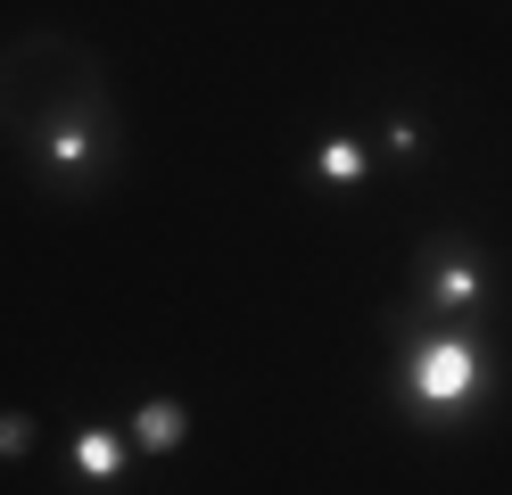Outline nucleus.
I'll use <instances>...</instances> for the list:
<instances>
[{
  "mask_svg": "<svg viewBox=\"0 0 512 495\" xmlns=\"http://www.w3.org/2000/svg\"><path fill=\"white\" fill-rule=\"evenodd\" d=\"M108 108V66L75 33H17L0 50V141H34V132Z\"/></svg>",
  "mask_w": 512,
  "mask_h": 495,
  "instance_id": "1",
  "label": "nucleus"
},
{
  "mask_svg": "<svg viewBox=\"0 0 512 495\" xmlns=\"http://www.w3.org/2000/svg\"><path fill=\"white\" fill-rule=\"evenodd\" d=\"M397 413L422 429H463L479 405L496 396V355L479 339V322H422L397 355Z\"/></svg>",
  "mask_w": 512,
  "mask_h": 495,
  "instance_id": "2",
  "label": "nucleus"
},
{
  "mask_svg": "<svg viewBox=\"0 0 512 495\" xmlns=\"http://www.w3.org/2000/svg\"><path fill=\"white\" fill-rule=\"evenodd\" d=\"M124 157V132H116V108H91V116H67L25 141V165H34V182L50 198H91Z\"/></svg>",
  "mask_w": 512,
  "mask_h": 495,
  "instance_id": "3",
  "label": "nucleus"
},
{
  "mask_svg": "<svg viewBox=\"0 0 512 495\" xmlns=\"http://www.w3.org/2000/svg\"><path fill=\"white\" fill-rule=\"evenodd\" d=\"M496 297V273L479 256L471 231H430L422 256H413V314L422 322H479Z\"/></svg>",
  "mask_w": 512,
  "mask_h": 495,
  "instance_id": "4",
  "label": "nucleus"
},
{
  "mask_svg": "<svg viewBox=\"0 0 512 495\" xmlns=\"http://www.w3.org/2000/svg\"><path fill=\"white\" fill-rule=\"evenodd\" d=\"M372 174H380V149L364 141L356 124H331L323 141L306 149V182H314V190H331V198H356Z\"/></svg>",
  "mask_w": 512,
  "mask_h": 495,
  "instance_id": "5",
  "label": "nucleus"
},
{
  "mask_svg": "<svg viewBox=\"0 0 512 495\" xmlns=\"http://www.w3.org/2000/svg\"><path fill=\"white\" fill-rule=\"evenodd\" d=\"M75 471L91 479V487H116L124 471H133V438H124V429H108V421H91V429H75Z\"/></svg>",
  "mask_w": 512,
  "mask_h": 495,
  "instance_id": "6",
  "label": "nucleus"
},
{
  "mask_svg": "<svg viewBox=\"0 0 512 495\" xmlns=\"http://www.w3.org/2000/svg\"><path fill=\"white\" fill-rule=\"evenodd\" d=\"M124 438H133V454H174L190 438V405H174V396H149V405L124 421Z\"/></svg>",
  "mask_w": 512,
  "mask_h": 495,
  "instance_id": "7",
  "label": "nucleus"
},
{
  "mask_svg": "<svg viewBox=\"0 0 512 495\" xmlns=\"http://www.w3.org/2000/svg\"><path fill=\"white\" fill-rule=\"evenodd\" d=\"M372 149L389 157V165H422V157H430V124L413 116V108H389V116H380V141H372Z\"/></svg>",
  "mask_w": 512,
  "mask_h": 495,
  "instance_id": "8",
  "label": "nucleus"
},
{
  "mask_svg": "<svg viewBox=\"0 0 512 495\" xmlns=\"http://www.w3.org/2000/svg\"><path fill=\"white\" fill-rule=\"evenodd\" d=\"M25 446H34V421H25V413H0V462H17Z\"/></svg>",
  "mask_w": 512,
  "mask_h": 495,
  "instance_id": "9",
  "label": "nucleus"
}]
</instances>
